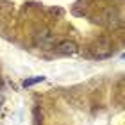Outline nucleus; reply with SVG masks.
<instances>
[{
	"label": "nucleus",
	"instance_id": "nucleus-1",
	"mask_svg": "<svg viewBox=\"0 0 125 125\" xmlns=\"http://www.w3.org/2000/svg\"><path fill=\"white\" fill-rule=\"evenodd\" d=\"M96 23H100L102 27H105V29H111L115 31L120 27L122 23V16H120V11L116 7H105L104 11L100 13V16H96Z\"/></svg>",
	"mask_w": 125,
	"mask_h": 125
},
{
	"label": "nucleus",
	"instance_id": "nucleus-2",
	"mask_svg": "<svg viewBox=\"0 0 125 125\" xmlns=\"http://www.w3.org/2000/svg\"><path fill=\"white\" fill-rule=\"evenodd\" d=\"M115 52V45H113V41L109 38H105V36H102L98 38L96 41L91 45V54L95 55V57H109V55Z\"/></svg>",
	"mask_w": 125,
	"mask_h": 125
},
{
	"label": "nucleus",
	"instance_id": "nucleus-3",
	"mask_svg": "<svg viewBox=\"0 0 125 125\" xmlns=\"http://www.w3.org/2000/svg\"><path fill=\"white\" fill-rule=\"evenodd\" d=\"M34 45L41 50H50L54 48L55 45V36L50 31H39L36 36H34Z\"/></svg>",
	"mask_w": 125,
	"mask_h": 125
},
{
	"label": "nucleus",
	"instance_id": "nucleus-4",
	"mask_svg": "<svg viewBox=\"0 0 125 125\" xmlns=\"http://www.w3.org/2000/svg\"><path fill=\"white\" fill-rule=\"evenodd\" d=\"M54 50H55V54H59V55H73V54H77L79 47H77L75 41L62 39V41H59V43L54 45Z\"/></svg>",
	"mask_w": 125,
	"mask_h": 125
},
{
	"label": "nucleus",
	"instance_id": "nucleus-5",
	"mask_svg": "<svg viewBox=\"0 0 125 125\" xmlns=\"http://www.w3.org/2000/svg\"><path fill=\"white\" fill-rule=\"evenodd\" d=\"M45 81V77H32V79H27V81H23V88H29V86H34V84H38V82H43Z\"/></svg>",
	"mask_w": 125,
	"mask_h": 125
}]
</instances>
